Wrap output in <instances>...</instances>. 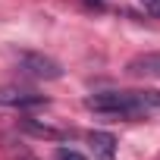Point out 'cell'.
<instances>
[{
	"mask_svg": "<svg viewBox=\"0 0 160 160\" xmlns=\"http://www.w3.org/2000/svg\"><path fill=\"white\" fill-rule=\"evenodd\" d=\"M85 107L110 119H141L151 113L141 91H101V94L85 98Z\"/></svg>",
	"mask_w": 160,
	"mask_h": 160,
	"instance_id": "cell-1",
	"label": "cell"
},
{
	"mask_svg": "<svg viewBox=\"0 0 160 160\" xmlns=\"http://www.w3.org/2000/svg\"><path fill=\"white\" fill-rule=\"evenodd\" d=\"M129 75H160V53H138L129 60Z\"/></svg>",
	"mask_w": 160,
	"mask_h": 160,
	"instance_id": "cell-5",
	"label": "cell"
},
{
	"mask_svg": "<svg viewBox=\"0 0 160 160\" xmlns=\"http://www.w3.org/2000/svg\"><path fill=\"white\" fill-rule=\"evenodd\" d=\"M19 69L32 78H41V82H53V78L63 75V66L44 53H22L19 57Z\"/></svg>",
	"mask_w": 160,
	"mask_h": 160,
	"instance_id": "cell-2",
	"label": "cell"
},
{
	"mask_svg": "<svg viewBox=\"0 0 160 160\" xmlns=\"http://www.w3.org/2000/svg\"><path fill=\"white\" fill-rule=\"evenodd\" d=\"M88 148L98 160H116V138L110 132H88Z\"/></svg>",
	"mask_w": 160,
	"mask_h": 160,
	"instance_id": "cell-4",
	"label": "cell"
},
{
	"mask_svg": "<svg viewBox=\"0 0 160 160\" xmlns=\"http://www.w3.org/2000/svg\"><path fill=\"white\" fill-rule=\"evenodd\" d=\"M22 129L32 132V135H38V138H50V141H60V138H63L60 129H53V126H47V122H35V119H22Z\"/></svg>",
	"mask_w": 160,
	"mask_h": 160,
	"instance_id": "cell-6",
	"label": "cell"
},
{
	"mask_svg": "<svg viewBox=\"0 0 160 160\" xmlns=\"http://www.w3.org/2000/svg\"><path fill=\"white\" fill-rule=\"evenodd\" d=\"M88 3H101V0H88Z\"/></svg>",
	"mask_w": 160,
	"mask_h": 160,
	"instance_id": "cell-9",
	"label": "cell"
},
{
	"mask_svg": "<svg viewBox=\"0 0 160 160\" xmlns=\"http://www.w3.org/2000/svg\"><path fill=\"white\" fill-rule=\"evenodd\" d=\"M138 3H141L151 16H157V19H160V0H138Z\"/></svg>",
	"mask_w": 160,
	"mask_h": 160,
	"instance_id": "cell-8",
	"label": "cell"
},
{
	"mask_svg": "<svg viewBox=\"0 0 160 160\" xmlns=\"http://www.w3.org/2000/svg\"><path fill=\"white\" fill-rule=\"evenodd\" d=\"M53 160H88V157L78 154V151H72V148H57L53 151Z\"/></svg>",
	"mask_w": 160,
	"mask_h": 160,
	"instance_id": "cell-7",
	"label": "cell"
},
{
	"mask_svg": "<svg viewBox=\"0 0 160 160\" xmlns=\"http://www.w3.org/2000/svg\"><path fill=\"white\" fill-rule=\"evenodd\" d=\"M0 107H13V110H35V107H47V98L19 85H7L0 88Z\"/></svg>",
	"mask_w": 160,
	"mask_h": 160,
	"instance_id": "cell-3",
	"label": "cell"
}]
</instances>
